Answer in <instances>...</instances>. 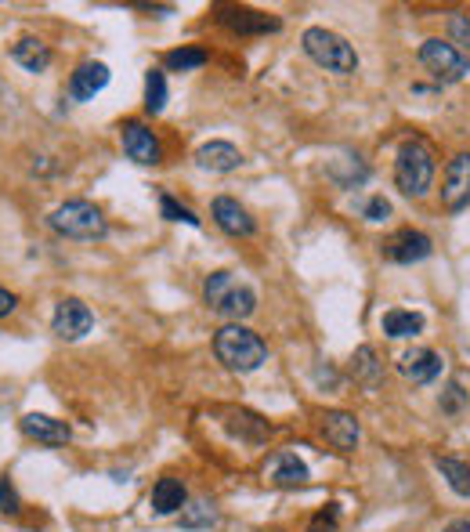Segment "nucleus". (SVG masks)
<instances>
[{
	"label": "nucleus",
	"instance_id": "bb28decb",
	"mask_svg": "<svg viewBox=\"0 0 470 532\" xmlns=\"http://www.w3.org/2000/svg\"><path fill=\"white\" fill-rule=\"evenodd\" d=\"M160 214H163L167 221H185V225L199 228V218H196V214H192L188 207H181V203L174 200L170 192H160Z\"/></svg>",
	"mask_w": 470,
	"mask_h": 532
},
{
	"label": "nucleus",
	"instance_id": "f3484780",
	"mask_svg": "<svg viewBox=\"0 0 470 532\" xmlns=\"http://www.w3.org/2000/svg\"><path fill=\"white\" fill-rule=\"evenodd\" d=\"M196 167L210 174H232L243 167V152L232 142H207L196 149Z\"/></svg>",
	"mask_w": 470,
	"mask_h": 532
},
{
	"label": "nucleus",
	"instance_id": "423d86ee",
	"mask_svg": "<svg viewBox=\"0 0 470 532\" xmlns=\"http://www.w3.org/2000/svg\"><path fill=\"white\" fill-rule=\"evenodd\" d=\"M420 62L427 73L445 80V84H456V80H463L470 73V58L460 48H452L449 40H438V37L420 44Z\"/></svg>",
	"mask_w": 470,
	"mask_h": 532
},
{
	"label": "nucleus",
	"instance_id": "4be33fe9",
	"mask_svg": "<svg viewBox=\"0 0 470 532\" xmlns=\"http://www.w3.org/2000/svg\"><path fill=\"white\" fill-rule=\"evenodd\" d=\"M380 326H384L387 337H395V341H405V337H416V333H423V315L420 312H405V308H391V312H384V319H380Z\"/></svg>",
	"mask_w": 470,
	"mask_h": 532
},
{
	"label": "nucleus",
	"instance_id": "6e6552de",
	"mask_svg": "<svg viewBox=\"0 0 470 532\" xmlns=\"http://www.w3.org/2000/svg\"><path fill=\"white\" fill-rule=\"evenodd\" d=\"M91 326H94V315L80 297L58 301L55 315H51V330H55V337H62V341H84L87 333H91Z\"/></svg>",
	"mask_w": 470,
	"mask_h": 532
},
{
	"label": "nucleus",
	"instance_id": "cd10ccee",
	"mask_svg": "<svg viewBox=\"0 0 470 532\" xmlns=\"http://www.w3.org/2000/svg\"><path fill=\"white\" fill-rule=\"evenodd\" d=\"M449 37H452V48L470 51V15H463V11L449 15Z\"/></svg>",
	"mask_w": 470,
	"mask_h": 532
},
{
	"label": "nucleus",
	"instance_id": "9d476101",
	"mask_svg": "<svg viewBox=\"0 0 470 532\" xmlns=\"http://www.w3.org/2000/svg\"><path fill=\"white\" fill-rule=\"evenodd\" d=\"M431 254H434V243L420 228H402V232H395L384 243V257L395 261V265H416V261H427Z\"/></svg>",
	"mask_w": 470,
	"mask_h": 532
},
{
	"label": "nucleus",
	"instance_id": "39448f33",
	"mask_svg": "<svg viewBox=\"0 0 470 532\" xmlns=\"http://www.w3.org/2000/svg\"><path fill=\"white\" fill-rule=\"evenodd\" d=\"M47 225L66 239H105L109 236V221L91 200H69L51 210Z\"/></svg>",
	"mask_w": 470,
	"mask_h": 532
},
{
	"label": "nucleus",
	"instance_id": "72a5a7b5",
	"mask_svg": "<svg viewBox=\"0 0 470 532\" xmlns=\"http://www.w3.org/2000/svg\"><path fill=\"white\" fill-rule=\"evenodd\" d=\"M445 532H470V518H456V522L445 525Z\"/></svg>",
	"mask_w": 470,
	"mask_h": 532
},
{
	"label": "nucleus",
	"instance_id": "aec40b11",
	"mask_svg": "<svg viewBox=\"0 0 470 532\" xmlns=\"http://www.w3.org/2000/svg\"><path fill=\"white\" fill-rule=\"evenodd\" d=\"M11 62L22 66L26 73H47V66H51V48L37 37H22L19 44H11Z\"/></svg>",
	"mask_w": 470,
	"mask_h": 532
},
{
	"label": "nucleus",
	"instance_id": "5701e85b",
	"mask_svg": "<svg viewBox=\"0 0 470 532\" xmlns=\"http://www.w3.org/2000/svg\"><path fill=\"white\" fill-rule=\"evenodd\" d=\"M434 467L442 471V478L449 482L452 493L470 496V464H463V460H456V456H438V460H434Z\"/></svg>",
	"mask_w": 470,
	"mask_h": 532
},
{
	"label": "nucleus",
	"instance_id": "9b49d317",
	"mask_svg": "<svg viewBox=\"0 0 470 532\" xmlns=\"http://www.w3.org/2000/svg\"><path fill=\"white\" fill-rule=\"evenodd\" d=\"M322 438L337 453H355L362 442V424L348 409H329V413H322Z\"/></svg>",
	"mask_w": 470,
	"mask_h": 532
},
{
	"label": "nucleus",
	"instance_id": "412c9836",
	"mask_svg": "<svg viewBox=\"0 0 470 532\" xmlns=\"http://www.w3.org/2000/svg\"><path fill=\"white\" fill-rule=\"evenodd\" d=\"M351 377H355L366 391L380 388V380H384V362H376V352L369 344H362V348L351 355Z\"/></svg>",
	"mask_w": 470,
	"mask_h": 532
},
{
	"label": "nucleus",
	"instance_id": "6ab92c4d",
	"mask_svg": "<svg viewBox=\"0 0 470 532\" xmlns=\"http://www.w3.org/2000/svg\"><path fill=\"white\" fill-rule=\"evenodd\" d=\"M149 504L156 514H181L188 504V489L178 482V478H160V482L152 485V496H149Z\"/></svg>",
	"mask_w": 470,
	"mask_h": 532
},
{
	"label": "nucleus",
	"instance_id": "c756f323",
	"mask_svg": "<svg viewBox=\"0 0 470 532\" xmlns=\"http://www.w3.org/2000/svg\"><path fill=\"white\" fill-rule=\"evenodd\" d=\"M337 522H340V507L329 504L326 511H319L315 518H311L308 532H333V529H337Z\"/></svg>",
	"mask_w": 470,
	"mask_h": 532
},
{
	"label": "nucleus",
	"instance_id": "1a4fd4ad",
	"mask_svg": "<svg viewBox=\"0 0 470 532\" xmlns=\"http://www.w3.org/2000/svg\"><path fill=\"white\" fill-rule=\"evenodd\" d=\"M120 142H123V152H127V160H134L138 167H156L163 160L160 138L145 124H138V120H127L120 127Z\"/></svg>",
	"mask_w": 470,
	"mask_h": 532
},
{
	"label": "nucleus",
	"instance_id": "473e14b6",
	"mask_svg": "<svg viewBox=\"0 0 470 532\" xmlns=\"http://www.w3.org/2000/svg\"><path fill=\"white\" fill-rule=\"evenodd\" d=\"M15 304H19V297L0 286V315H11V312H15Z\"/></svg>",
	"mask_w": 470,
	"mask_h": 532
},
{
	"label": "nucleus",
	"instance_id": "c85d7f7f",
	"mask_svg": "<svg viewBox=\"0 0 470 532\" xmlns=\"http://www.w3.org/2000/svg\"><path fill=\"white\" fill-rule=\"evenodd\" d=\"M0 511L4 514H19L22 511V500H19V489L11 478H0Z\"/></svg>",
	"mask_w": 470,
	"mask_h": 532
},
{
	"label": "nucleus",
	"instance_id": "f03ea898",
	"mask_svg": "<svg viewBox=\"0 0 470 532\" xmlns=\"http://www.w3.org/2000/svg\"><path fill=\"white\" fill-rule=\"evenodd\" d=\"M203 301H207L210 312L225 315L232 323H243L246 315L257 312V294L254 286L243 283V279L228 272V268H217L203 279Z\"/></svg>",
	"mask_w": 470,
	"mask_h": 532
},
{
	"label": "nucleus",
	"instance_id": "7ed1b4c3",
	"mask_svg": "<svg viewBox=\"0 0 470 532\" xmlns=\"http://www.w3.org/2000/svg\"><path fill=\"white\" fill-rule=\"evenodd\" d=\"M438 174V156L423 138H405L395 156V185L409 200H423Z\"/></svg>",
	"mask_w": 470,
	"mask_h": 532
},
{
	"label": "nucleus",
	"instance_id": "0eeeda50",
	"mask_svg": "<svg viewBox=\"0 0 470 532\" xmlns=\"http://www.w3.org/2000/svg\"><path fill=\"white\" fill-rule=\"evenodd\" d=\"M442 207L449 214H460L470 207V152H456L445 167L442 178Z\"/></svg>",
	"mask_w": 470,
	"mask_h": 532
},
{
	"label": "nucleus",
	"instance_id": "2f4dec72",
	"mask_svg": "<svg viewBox=\"0 0 470 532\" xmlns=\"http://www.w3.org/2000/svg\"><path fill=\"white\" fill-rule=\"evenodd\" d=\"M362 214H366V221H387L391 218V203H387L384 196H373V200L362 207Z\"/></svg>",
	"mask_w": 470,
	"mask_h": 532
},
{
	"label": "nucleus",
	"instance_id": "2eb2a0df",
	"mask_svg": "<svg viewBox=\"0 0 470 532\" xmlns=\"http://www.w3.org/2000/svg\"><path fill=\"white\" fill-rule=\"evenodd\" d=\"M109 66L105 62H80V66L73 69V76H69V98L73 102H91L94 95H102L105 87H109Z\"/></svg>",
	"mask_w": 470,
	"mask_h": 532
},
{
	"label": "nucleus",
	"instance_id": "b1692460",
	"mask_svg": "<svg viewBox=\"0 0 470 532\" xmlns=\"http://www.w3.org/2000/svg\"><path fill=\"white\" fill-rule=\"evenodd\" d=\"M210 55L203 48H174L163 55V66L170 69V73H192V69L207 66Z\"/></svg>",
	"mask_w": 470,
	"mask_h": 532
},
{
	"label": "nucleus",
	"instance_id": "4468645a",
	"mask_svg": "<svg viewBox=\"0 0 470 532\" xmlns=\"http://www.w3.org/2000/svg\"><path fill=\"white\" fill-rule=\"evenodd\" d=\"M445 370V359L431 348H409V352L398 355V373L405 380H413V384H431L438 380Z\"/></svg>",
	"mask_w": 470,
	"mask_h": 532
},
{
	"label": "nucleus",
	"instance_id": "a878e982",
	"mask_svg": "<svg viewBox=\"0 0 470 532\" xmlns=\"http://www.w3.org/2000/svg\"><path fill=\"white\" fill-rule=\"evenodd\" d=\"M214 522H217V511L210 500H192V504H185V511H181V529H188V532L210 529Z\"/></svg>",
	"mask_w": 470,
	"mask_h": 532
},
{
	"label": "nucleus",
	"instance_id": "f257e3e1",
	"mask_svg": "<svg viewBox=\"0 0 470 532\" xmlns=\"http://www.w3.org/2000/svg\"><path fill=\"white\" fill-rule=\"evenodd\" d=\"M214 355L217 362L232 373H254L268 362V344L243 323H225L214 333Z\"/></svg>",
	"mask_w": 470,
	"mask_h": 532
},
{
	"label": "nucleus",
	"instance_id": "20e7f679",
	"mask_svg": "<svg viewBox=\"0 0 470 532\" xmlns=\"http://www.w3.org/2000/svg\"><path fill=\"white\" fill-rule=\"evenodd\" d=\"M301 48H304V55H308L315 66L326 69V73H337V76L358 73V51L351 48L340 33H333V29H326V26L304 29Z\"/></svg>",
	"mask_w": 470,
	"mask_h": 532
},
{
	"label": "nucleus",
	"instance_id": "ddd939ff",
	"mask_svg": "<svg viewBox=\"0 0 470 532\" xmlns=\"http://www.w3.org/2000/svg\"><path fill=\"white\" fill-rule=\"evenodd\" d=\"M264 478L275 485V489H297L311 478L308 464H304L301 456L290 453V449H282V453L268 456V464H264Z\"/></svg>",
	"mask_w": 470,
	"mask_h": 532
},
{
	"label": "nucleus",
	"instance_id": "a211bd4d",
	"mask_svg": "<svg viewBox=\"0 0 470 532\" xmlns=\"http://www.w3.org/2000/svg\"><path fill=\"white\" fill-rule=\"evenodd\" d=\"M221 26L235 29V33H279L282 22L275 15H264V11L254 8H221L217 11Z\"/></svg>",
	"mask_w": 470,
	"mask_h": 532
},
{
	"label": "nucleus",
	"instance_id": "393cba45",
	"mask_svg": "<svg viewBox=\"0 0 470 532\" xmlns=\"http://www.w3.org/2000/svg\"><path fill=\"white\" fill-rule=\"evenodd\" d=\"M167 76H163V69H149V76H145V109H149L152 116H160L163 109H167Z\"/></svg>",
	"mask_w": 470,
	"mask_h": 532
},
{
	"label": "nucleus",
	"instance_id": "7c9ffc66",
	"mask_svg": "<svg viewBox=\"0 0 470 532\" xmlns=\"http://www.w3.org/2000/svg\"><path fill=\"white\" fill-rule=\"evenodd\" d=\"M463 402H467V391L460 388V380H452L449 388H445V395H442V409L445 413H456Z\"/></svg>",
	"mask_w": 470,
	"mask_h": 532
},
{
	"label": "nucleus",
	"instance_id": "dca6fc26",
	"mask_svg": "<svg viewBox=\"0 0 470 532\" xmlns=\"http://www.w3.org/2000/svg\"><path fill=\"white\" fill-rule=\"evenodd\" d=\"M19 428L26 438L40 442V446H66L69 438H73V428H69L66 420H55L47 417V413H26L19 420Z\"/></svg>",
	"mask_w": 470,
	"mask_h": 532
},
{
	"label": "nucleus",
	"instance_id": "f8f14e48",
	"mask_svg": "<svg viewBox=\"0 0 470 532\" xmlns=\"http://www.w3.org/2000/svg\"><path fill=\"white\" fill-rule=\"evenodd\" d=\"M210 218H214V225L225 232V236H235V239H246L254 236V218H250V210L243 207L239 200H232V196H217L214 203H210Z\"/></svg>",
	"mask_w": 470,
	"mask_h": 532
}]
</instances>
